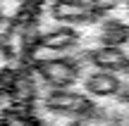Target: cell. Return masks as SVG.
Instances as JSON below:
<instances>
[{"instance_id": "obj_1", "label": "cell", "mask_w": 129, "mask_h": 126, "mask_svg": "<svg viewBox=\"0 0 129 126\" xmlns=\"http://www.w3.org/2000/svg\"><path fill=\"white\" fill-rule=\"evenodd\" d=\"M22 33L24 100L36 126H129V0H34Z\"/></svg>"}]
</instances>
